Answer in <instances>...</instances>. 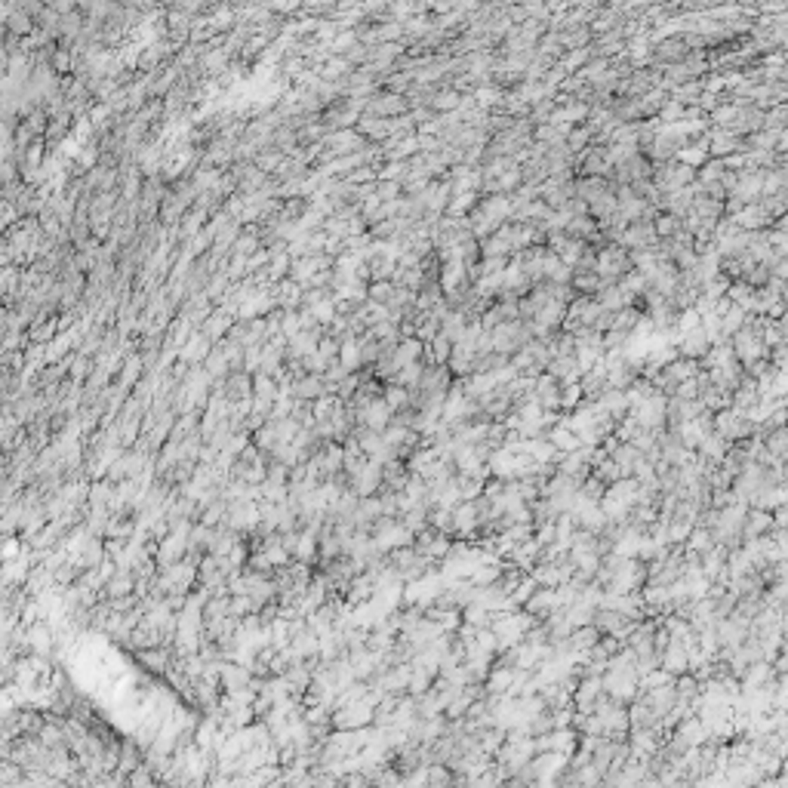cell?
Wrapping results in <instances>:
<instances>
[{"instance_id":"obj_1","label":"cell","mask_w":788,"mask_h":788,"mask_svg":"<svg viewBox=\"0 0 788 788\" xmlns=\"http://www.w3.org/2000/svg\"><path fill=\"white\" fill-rule=\"evenodd\" d=\"M764 349H767V339H764L761 330H754V327H739L736 330V345H733V351H736V358L743 360V364H754V360L764 354Z\"/></svg>"},{"instance_id":"obj_2","label":"cell","mask_w":788,"mask_h":788,"mask_svg":"<svg viewBox=\"0 0 788 788\" xmlns=\"http://www.w3.org/2000/svg\"><path fill=\"white\" fill-rule=\"evenodd\" d=\"M573 748H576V733H573V730L545 733V736H539V743H536V752H561V754H570Z\"/></svg>"},{"instance_id":"obj_3","label":"cell","mask_w":788,"mask_h":788,"mask_svg":"<svg viewBox=\"0 0 788 788\" xmlns=\"http://www.w3.org/2000/svg\"><path fill=\"white\" fill-rule=\"evenodd\" d=\"M225 400H231V404H237V400H250V391H253V382L246 373H234L225 379Z\"/></svg>"},{"instance_id":"obj_4","label":"cell","mask_w":788,"mask_h":788,"mask_svg":"<svg viewBox=\"0 0 788 788\" xmlns=\"http://www.w3.org/2000/svg\"><path fill=\"white\" fill-rule=\"evenodd\" d=\"M717 435H724L727 440H733V437H739V435H745V419L739 413H721L717 416Z\"/></svg>"},{"instance_id":"obj_5","label":"cell","mask_w":788,"mask_h":788,"mask_svg":"<svg viewBox=\"0 0 788 788\" xmlns=\"http://www.w3.org/2000/svg\"><path fill=\"white\" fill-rule=\"evenodd\" d=\"M712 548V533L708 530H696L690 539V551H708Z\"/></svg>"},{"instance_id":"obj_6","label":"cell","mask_w":788,"mask_h":788,"mask_svg":"<svg viewBox=\"0 0 788 788\" xmlns=\"http://www.w3.org/2000/svg\"><path fill=\"white\" fill-rule=\"evenodd\" d=\"M428 782L431 785H440V782H453V776L444 770V764H428Z\"/></svg>"},{"instance_id":"obj_7","label":"cell","mask_w":788,"mask_h":788,"mask_svg":"<svg viewBox=\"0 0 788 788\" xmlns=\"http://www.w3.org/2000/svg\"><path fill=\"white\" fill-rule=\"evenodd\" d=\"M715 145V154H727V151H733L739 145V139L736 136H721L717 139V142H712Z\"/></svg>"},{"instance_id":"obj_8","label":"cell","mask_w":788,"mask_h":788,"mask_svg":"<svg viewBox=\"0 0 788 788\" xmlns=\"http://www.w3.org/2000/svg\"><path fill=\"white\" fill-rule=\"evenodd\" d=\"M770 450L779 453V456H782V453L788 450V431H776V435L770 437Z\"/></svg>"},{"instance_id":"obj_9","label":"cell","mask_w":788,"mask_h":788,"mask_svg":"<svg viewBox=\"0 0 788 788\" xmlns=\"http://www.w3.org/2000/svg\"><path fill=\"white\" fill-rule=\"evenodd\" d=\"M767 523H770V517H767V514L754 512V514H752V521H748V536H754V533H758V530H764V527H767Z\"/></svg>"},{"instance_id":"obj_10","label":"cell","mask_w":788,"mask_h":788,"mask_svg":"<svg viewBox=\"0 0 788 788\" xmlns=\"http://www.w3.org/2000/svg\"><path fill=\"white\" fill-rule=\"evenodd\" d=\"M579 394H582V385H570V388L563 391V397H561V407H576Z\"/></svg>"},{"instance_id":"obj_11","label":"cell","mask_w":788,"mask_h":788,"mask_svg":"<svg viewBox=\"0 0 788 788\" xmlns=\"http://www.w3.org/2000/svg\"><path fill=\"white\" fill-rule=\"evenodd\" d=\"M776 142H779V148H788V129H785V133H779Z\"/></svg>"}]
</instances>
